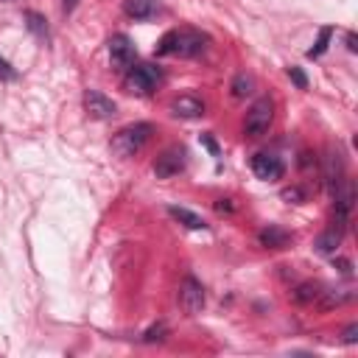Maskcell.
Listing matches in <instances>:
<instances>
[{
    "label": "cell",
    "mask_w": 358,
    "mask_h": 358,
    "mask_svg": "<svg viewBox=\"0 0 358 358\" xmlns=\"http://www.w3.org/2000/svg\"><path fill=\"white\" fill-rule=\"evenodd\" d=\"M207 48V34L193 31V28H182V31H168L159 42H157V56H199Z\"/></svg>",
    "instance_id": "cell-1"
},
{
    "label": "cell",
    "mask_w": 358,
    "mask_h": 358,
    "mask_svg": "<svg viewBox=\"0 0 358 358\" xmlns=\"http://www.w3.org/2000/svg\"><path fill=\"white\" fill-rule=\"evenodd\" d=\"M151 131H154L151 123H131V126L120 129V131L112 137V151H115L117 157H134V154L148 143Z\"/></svg>",
    "instance_id": "cell-2"
},
{
    "label": "cell",
    "mask_w": 358,
    "mask_h": 358,
    "mask_svg": "<svg viewBox=\"0 0 358 358\" xmlns=\"http://www.w3.org/2000/svg\"><path fill=\"white\" fill-rule=\"evenodd\" d=\"M123 84L134 95H151L162 84V70L154 67V64H134V67H129Z\"/></svg>",
    "instance_id": "cell-3"
},
{
    "label": "cell",
    "mask_w": 358,
    "mask_h": 358,
    "mask_svg": "<svg viewBox=\"0 0 358 358\" xmlns=\"http://www.w3.org/2000/svg\"><path fill=\"white\" fill-rule=\"evenodd\" d=\"M271 120H274V103H271V98H257V101L249 106V112H246L243 131H246L249 137H263V134L268 131Z\"/></svg>",
    "instance_id": "cell-4"
},
{
    "label": "cell",
    "mask_w": 358,
    "mask_h": 358,
    "mask_svg": "<svg viewBox=\"0 0 358 358\" xmlns=\"http://www.w3.org/2000/svg\"><path fill=\"white\" fill-rule=\"evenodd\" d=\"M134 56H137V50H134L131 39L126 34H115L109 39V62H112L115 70H120V73L129 70L134 64Z\"/></svg>",
    "instance_id": "cell-5"
},
{
    "label": "cell",
    "mask_w": 358,
    "mask_h": 358,
    "mask_svg": "<svg viewBox=\"0 0 358 358\" xmlns=\"http://www.w3.org/2000/svg\"><path fill=\"white\" fill-rule=\"evenodd\" d=\"M179 305H182V310L187 316L201 313V308H204V288H201V282L196 277H185L182 280V285H179Z\"/></svg>",
    "instance_id": "cell-6"
},
{
    "label": "cell",
    "mask_w": 358,
    "mask_h": 358,
    "mask_svg": "<svg viewBox=\"0 0 358 358\" xmlns=\"http://www.w3.org/2000/svg\"><path fill=\"white\" fill-rule=\"evenodd\" d=\"M185 162H187V154H185V148H165L159 157H157V162H154V173L159 176V179H171V176H176L179 171H185Z\"/></svg>",
    "instance_id": "cell-7"
},
{
    "label": "cell",
    "mask_w": 358,
    "mask_h": 358,
    "mask_svg": "<svg viewBox=\"0 0 358 358\" xmlns=\"http://www.w3.org/2000/svg\"><path fill=\"white\" fill-rule=\"evenodd\" d=\"M252 171H255V176H257V179H263V182H274V179H280V176H282L285 165H282V159H280L277 154L260 151V154H255V157H252Z\"/></svg>",
    "instance_id": "cell-8"
},
{
    "label": "cell",
    "mask_w": 358,
    "mask_h": 358,
    "mask_svg": "<svg viewBox=\"0 0 358 358\" xmlns=\"http://www.w3.org/2000/svg\"><path fill=\"white\" fill-rule=\"evenodd\" d=\"M84 103H87V112L92 115V117H98V120H106V117H112L115 115V101L112 98H106L103 92H98V90H87V95H84Z\"/></svg>",
    "instance_id": "cell-9"
},
{
    "label": "cell",
    "mask_w": 358,
    "mask_h": 358,
    "mask_svg": "<svg viewBox=\"0 0 358 358\" xmlns=\"http://www.w3.org/2000/svg\"><path fill=\"white\" fill-rule=\"evenodd\" d=\"M344 176H347V171H344L341 151H333V148H330V151H327V157H324V182H327V190L333 193Z\"/></svg>",
    "instance_id": "cell-10"
},
{
    "label": "cell",
    "mask_w": 358,
    "mask_h": 358,
    "mask_svg": "<svg viewBox=\"0 0 358 358\" xmlns=\"http://www.w3.org/2000/svg\"><path fill=\"white\" fill-rule=\"evenodd\" d=\"M171 112H173L176 117L193 120V117H201V115H204V103H201L199 98H193V95H179V98L171 103Z\"/></svg>",
    "instance_id": "cell-11"
},
{
    "label": "cell",
    "mask_w": 358,
    "mask_h": 358,
    "mask_svg": "<svg viewBox=\"0 0 358 358\" xmlns=\"http://www.w3.org/2000/svg\"><path fill=\"white\" fill-rule=\"evenodd\" d=\"M123 11L131 20H151L159 14V0H123Z\"/></svg>",
    "instance_id": "cell-12"
},
{
    "label": "cell",
    "mask_w": 358,
    "mask_h": 358,
    "mask_svg": "<svg viewBox=\"0 0 358 358\" xmlns=\"http://www.w3.org/2000/svg\"><path fill=\"white\" fill-rule=\"evenodd\" d=\"M260 243L266 246V249H285L288 243H291V235L282 229V227H266V229H260Z\"/></svg>",
    "instance_id": "cell-13"
},
{
    "label": "cell",
    "mask_w": 358,
    "mask_h": 358,
    "mask_svg": "<svg viewBox=\"0 0 358 358\" xmlns=\"http://www.w3.org/2000/svg\"><path fill=\"white\" fill-rule=\"evenodd\" d=\"M168 213H171V218H176L179 224H185L187 229H207V221L199 215V213H193V210H187V207H168Z\"/></svg>",
    "instance_id": "cell-14"
},
{
    "label": "cell",
    "mask_w": 358,
    "mask_h": 358,
    "mask_svg": "<svg viewBox=\"0 0 358 358\" xmlns=\"http://www.w3.org/2000/svg\"><path fill=\"white\" fill-rule=\"evenodd\" d=\"M341 235H344V229H338V227L333 224L327 232H322V235H319L316 249H319L322 255H333V252L338 249V243H341Z\"/></svg>",
    "instance_id": "cell-15"
},
{
    "label": "cell",
    "mask_w": 358,
    "mask_h": 358,
    "mask_svg": "<svg viewBox=\"0 0 358 358\" xmlns=\"http://www.w3.org/2000/svg\"><path fill=\"white\" fill-rule=\"evenodd\" d=\"M25 28H28L36 39H42V42H48V39H50L48 22H45V17H42V14H36V11H25Z\"/></svg>",
    "instance_id": "cell-16"
},
{
    "label": "cell",
    "mask_w": 358,
    "mask_h": 358,
    "mask_svg": "<svg viewBox=\"0 0 358 358\" xmlns=\"http://www.w3.org/2000/svg\"><path fill=\"white\" fill-rule=\"evenodd\" d=\"M330 39H333V25H322V28H319V36H316V42H313V48L308 50V59H319V56L327 50Z\"/></svg>",
    "instance_id": "cell-17"
},
{
    "label": "cell",
    "mask_w": 358,
    "mask_h": 358,
    "mask_svg": "<svg viewBox=\"0 0 358 358\" xmlns=\"http://www.w3.org/2000/svg\"><path fill=\"white\" fill-rule=\"evenodd\" d=\"M291 296H294V302H313L316 296H322V288L316 282H302V285L294 288Z\"/></svg>",
    "instance_id": "cell-18"
},
{
    "label": "cell",
    "mask_w": 358,
    "mask_h": 358,
    "mask_svg": "<svg viewBox=\"0 0 358 358\" xmlns=\"http://www.w3.org/2000/svg\"><path fill=\"white\" fill-rule=\"evenodd\" d=\"M252 87H255V78L246 76V73H238V76L232 78V95H235V98H246V95L252 92Z\"/></svg>",
    "instance_id": "cell-19"
},
{
    "label": "cell",
    "mask_w": 358,
    "mask_h": 358,
    "mask_svg": "<svg viewBox=\"0 0 358 358\" xmlns=\"http://www.w3.org/2000/svg\"><path fill=\"white\" fill-rule=\"evenodd\" d=\"M14 78H17V70L0 56V81H14Z\"/></svg>",
    "instance_id": "cell-20"
},
{
    "label": "cell",
    "mask_w": 358,
    "mask_h": 358,
    "mask_svg": "<svg viewBox=\"0 0 358 358\" xmlns=\"http://www.w3.org/2000/svg\"><path fill=\"white\" fill-rule=\"evenodd\" d=\"M288 76H291V81H294L299 90H305V87H308V78H305V73H302L299 67H288Z\"/></svg>",
    "instance_id": "cell-21"
},
{
    "label": "cell",
    "mask_w": 358,
    "mask_h": 358,
    "mask_svg": "<svg viewBox=\"0 0 358 358\" xmlns=\"http://www.w3.org/2000/svg\"><path fill=\"white\" fill-rule=\"evenodd\" d=\"M162 336H165V324H157V327H151V330H148L143 338H145V341H159Z\"/></svg>",
    "instance_id": "cell-22"
},
{
    "label": "cell",
    "mask_w": 358,
    "mask_h": 358,
    "mask_svg": "<svg viewBox=\"0 0 358 358\" xmlns=\"http://www.w3.org/2000/svg\"><path fill=\"white\" fill-rule=\"evenodd\" d=\"M201 145H204V148H207L213 157H218V145H215V140H213L210 134H201Z\"/></svg>",
    "instance_id": "cell-23"
},
{
    "label": "cell",
    "mask_w": 358,
    "mask_h": 358,
    "mask_svg": "<svg viewBox=\"0 0 358 358\" xmlns=\"http://www.w3.org/2000/svg\"><path fill=\"white\" fill-rule=\"evenodd\" d=\"M358 341V324H350L344 330V344H355Z\"/></svg>",
    "instance_id": "cell-24"
},
{
    "label": "cell",
    "mask_w": 358,
    "mask_h": 358,
    "mask_svg": "<svg viewBox=\"0 0 358 358\" xmlns=\"http://www.w3.org/2000/svg\"><path fill=\"white\" fill-rule=\"evenodd\" d=\"M215 210H218V213H232V201H229V199H218V201H215Z\"/></svg>",
    "instance_id": "cell-25"
},
{
    "label": "cell",
    "mask_w": 358,
    "mask_h": 358,
    "mask_svg": "<svg viewBox=\"0 0 358 358\" xmlns=\"http://www.w3.org/2000/svg\"><path fill=\"white\" fill-rule=\"evenodd\" d=\"M76 6H78V0H62V8H64V14H70Z\"/></svg>",
    "instance_id": "cell-26"
},
{
    "label": "cell",
    "mask_w": 358,
    "mask_h": 358,
    "mask_svg": "<svg viewBox=\"0 0 358 358\" xmlns=\"http://www.w3.org/2000/svg\"><path fill=\"white\" fill-rule=\"evenodd\" d=\"M355 42H358V39H355V34H347V48H350L352 53L358 50V45H355Z\"/></svg>",
    "instance_id": "cell-27"
},
{
    "label": "cell",
    "mask_w": 358,
    "mask_h": 358,
    "mask_svg": "<svg viewBox=\"0 0 358 358\" xmlns=\"http://www.w3.org/2000/svg\"><path fill=\"white\" fill-rule=\"evenodd\" d=\"M282 199H302V193L294 187V190H282Z\"/></svg>",
    "instance_id": "cell-28"
},
{
    "label": "cell",
    "mask_w": 358,
    "mask_h": 358,
    "mask_svg": "<svg viewBox=\"0 0 358 358\" xmlns=\"http://www.w3.org/2000/svg\"><path fill=\"white\" fill-rule=\"evenodd\" d=\"M333 263H338V268L344 271V274H350L352 268H350V260H333Z\"/></svg>",
    "instance_id": "cell-29"
}]
</instances>
